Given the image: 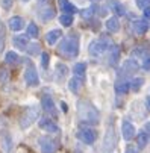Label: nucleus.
<instances>
[{"instance_id":"f257e3e1","label":"nucleus","mask_w":150,"mask_h":153,"mask_svg":"<svg viewBox=\"0 0 150 153\" xmlns=\"http://www.w3.org/2000/svg\"><path fill=\"white\" fill-rule=\"evenodd\" d=\"M77 115H79V120L82 123H87V124H97L100 121L99 111L88 100H79L77 102Z\"/></svg>"},{"instance_id":"f03ea898","label":"nucleus","mask_w":150,"mask_h":153,"mask_svg":"<svg viewBox=\"0 0 150 153\" xmlns=\"http://www.w3.org/2000/svg\"><path fill=\"white\" fill-rule=\"evenodd\" d=\"M59 55L65 56V58H74L79 53V36L77 35H68L65 36L61 44L58 46Z\"/></svg>"},{"instance_id":"7ed1b4c3","label":"nucleus","mask_w":150,"mask_h":153,"mask_svg":"<svg viewBox=\"0 0 150 153\" xmlns=\"http://www.w3.org/2000/svg\"><path fill=\"white\" fill-rule=\"evenodd\" d=\"M36 15L41 21H47L53 20L55 15H56V11H55V6L52 3V0H38L36 3Z\"/></svg>"},{"instance_id":"20e7f679","label":"nucleus","mask_w":150,"mask_h":153,"mask_svg":"<svg viewBox=\"0 0 150 153\" xmlns=\"http://www.w3.org/2000/svg\"><path fill=\"white\" fill-rule=\"evenodd\" d=\"M111 46H112V42H111L108 38L100 36V38H97V39H93V41L90 42L88 52H90V55H91V56H94V58H99V56H102V55H103L106 50H108Z\"/></svg>"},{"instance_id":"39448f33","label":"nucleus","mask_w":150,"mask_h":153,"mask_svg":"<svg viewBox=\"0 0 150 153\" xmlns=\"http://www.w3.org/2000/svg\"><path fill=\"white\" fill-rule=\"evenodd\" d=\"M38 117H39V108L36 105L27 106L23 111V114H21V117H20V127L21 129H27L29 126H32L35 123V120Z\"/></svg>"},{"instance_id":"423d86ee","label":"nucleus","mask_w":150,"mask_h":153,"mask_svg":"<svg viewBox=\"0 0 150 153\" xmlns=\"http://www.w3.org/2000/svg\"><path fill=\"white\" fill-rule=\"evenodd\" d=\"M77 140H80L85 144H94V141L97 140V132L91 127H80L76 134Z\"/></svg>"},{"instance_id":"0eeeda50","label":"nucleus","mask_w":150,"mask_h":153,"mask_svg":"<svg viewBox=\"0 0 150 153\" xmlns=\"http://www.w3.org/2000/svg\"><path fill=\"white\" fill-rule=\"evenodd\" d=\"M38 144H39V149L42 153H56L58 150V141L50 138V137H41L38 140Z\"/></svg>"},{"instance_id":"6e6552de","label":"nucleus","mask_w":150,"mask_h":153,"mask_svg":"<svg viewBox=\"0 0 150 153\" xmlns=\"http://www.w3.org/2000/svg\"><path fill=\"white\" fill-rule=\"evenodd\" d=\"M117 144V135H115V130L112 127H108V130H106V135L103 138V152L105 153H111L114 150Z\"/></svg>"},{"instance_id":"1a4fd4ad","label":"nucleus","mask_w":150,"mask_h":153,"mask_svg":"<svg viewBox=\"0 0 150 153\" xmlns=\"http://www.w3.org/2000/svg\"><path fill=\"white\" fill-rule=\"evenodd\" d=\"M137 71H138V64H137L134 59H127V61L123 64V67L120 68L118 76H120V77H131V76H134Z\"/></svg>"},{"instance_id":"9d476101","label":"nucleus","mask_w":150,"mask_h":153,"mask_svg":"<svg viewBox=\"0 0 150 153\" xmlns=\"http://www.w3.org/2000/svg\"><path fill=\"white\" fill-rule=\"evenodd\" d=\"M25 80H26V83H27L29 86H36V85L39 83L38 73H36V70H35V67H33L32 64L27 65V68H26V71H25Z\"/></svg>"},{"instance_id":"9b49d317","label":"nucleus","mask_w":150,"mask_h":153,"mask_svg":"<svg viewBox=\"0 0 150 153\" xmlns=\"http://www.w3.org/2000/svg\"><path fill=\"white\" fill-rule=\"evenodd\" d=\"M0 147H2L3 153H12V140L6 130L0 132Z\"/></svg>"},{"instance_id":"f8f14e48","label":"nucleus","mask_w":150,"mask_h":153,"mask_svg":"<svg viewBox=\"0 0 150 153\" xmlns=\"http://www.w3.org/2000/svg\"><path fill=\"white\" fill-rule=\"evenodd\" d=\"M39 127H41L42 130H46V132H49V134H56L58 130H59L58 124L53 123V120H50V118H47V117H44V118L39 120Z\"/></svg>"},{"instance_id":"ddd939ff","label":"nucleus","mask_w":150,"mask_h":153,"mask_svg":"<svg viewBox=\"0 0 150 153\" xmlns=\"http://www.w3.org/2000/svg\"><path fill=\"white\" fill-rule=\"evenodd\" d=\"M121 132H123V138L126 141H131L135 137V127H134V124L131 121L124 120L123 124H121Z\"/></svg>"},{"instance_id":"4468645a","label":"nucleus","mask_w":150,"mask_h":153,"mask_svg":"<svg viewBox=\"0 0 150 153\" xmlns=\"http://www.w3.org/2000/svg\"><path fill=\"white\" fill-rule=\"evenodd\" d=\"M41 108L44 109L47 114H56V109H55V103H53V99L49 96V94H44L41 97Z\"/></svg>"},{"instance_id":"2eb2a0df","label":"nucleus","mask_w":150,"mask_h":153,"mask_svg":"<svg viewBox=\"0 0 150 153\" xmlns=\"http://www.w3.org/2000/svg\"><path fill=\"white\" fill-rule=\"evenodd\" d=\"M147 29H149V23H147L146 18L144 20H137L134 23V26H132V30H134L135 35H144L147 32Z\"/></svg>"},{"instance_id":"dca6fc26","label":"nucleus","mask_w":150,"mask_h":153,"mask_svg":"<svg viewBox=\"0 0 150 153\" xmlns=\"http://www.w3.org/2000/svg\"><path fill=\"white\" fill-rule=\"evenodd\" d=\"M108 6L114 11V14H115V15H118V17L126 15V9H124L123 3H120L118 0H108Z\"/></svg>"},{"instance_id":"f3484780","label":"nucleus","mask_w":150,"mask_h":153,"mask_svg":"<svg viewBox=\"0 0 150 153\" xmlns=\"http://www.w3.org/2000/svg\"><path fill=\"white\" fill-rule=\"evenodd\" d=\"M68 74V67L65 64H62V62H58L56 64V68H55V77L61 82L65 79V76Z\"/></svg>"},{"instance_id":"a211bd4d","label":"nucleus","mask_w":150,"mask_h":153,"mask_svg":"<svg viewBox=\"0 0 150 153\" xmlns=\"http://www.w3.org/2000/svg\"><path fill=\"white\" fill-rule=\"evenodd\" d=\"M23 26H25V20L21 18V17H18V15H15V17H12V18L9 20V27H11V30H14V32L21 30V29H23Z\"/></svg>"},{"instance_id":"6ab92c4d","label":"nucleus","mask_w":150,"mask_h":153,"mask_svg":"<svg viewBox=\"0 0 150 153\" xmlns=\"http://www.w3.org/2000/svg\"><path fill=\"white\" fill-rule=\"evenodd\" d=\"M61 35H62V32H61L59 29H52L50 32H47V35H46V41H47V44H50V46L56 44V41L61 38Z\"/></svg>"},{"instance_id":"aec40b11","label":"nucleus","mask_w":150,"mask_h":153,"mask_svg":"<svg viewBox=\"0 0 150 153\" xmlns=\"http://www.w3.org/2000/svg\"><path fill=\"white\" fill-rule=\"evenodd\" d=\"M149 55H150V46H147V44L138 46L137 49L132 50V56H135V58H144Z\"/></svg>"},{"instance_id":"412c9836","label":"nucleus","mask_w":150,"mask_h":153,"mask_svg":"<svg viewBox=\"0 0 150 153\" xmlns=\"http://www.w3.org/2000/svg\"><path fill=\"white\" fill-rule=\"evenodd\" d=\"M14 46L18 49V50H26L27 46H29V42H27V36H15L14 38Z\"/></svg>"},{"instance_id":"4be33fe9","label":"nucleus","mask_w":150,"mask_h":153,"mask_svg":"<svg viewBox=\"0 0 150 153\" xmlns=\"http://www.w3.org/2000/svg\"><path fill=\"white\" fill-rule=\"evenodd\" d=\"M82 82H83V77H79V76H74L70 82H68V88L73 91V93H77L80 88H82Z\"/></svg>"},{"instance_id":"5701e85b","label":"nucleus","mask_w":150,"mask_h":153,"mask_svg":"<svg viewBox=\"0 0 150 153\" xmlns=\"http://www.w3.org/2000/svg\"><path fill=\"white\" fill-rule=\"evenodd\" d=\"M106 27L109 32H118L120 30V21L117 17H111L109 20H106Z\"/></svg>"},{"instance_id":"b1692460","label":"nucleus","mask_w":150,"mask_h":153,"mask_svg":"<svg viewBox=\"0 0 150 153\" xmlns=\"http://www.w3.org/2000/svg\"><path fill=\"white\" fill-rule=\"evenodd\" d=\"M59 6H61V9L65 14H73V12L77 11V8L73 3H70L68 0H59Z\"/></svg>"},{"instance_id":"393cba45","label":"nucleus","mask_w":150,"mask_h":153,"mask_svg":"<svg viewBox=\"0 0 150 153\" xmlns=\"http://www.w3.org/2000/svg\"><path fill=\"white\" fill-rule=\"evenodd\" d=\"M118 58H120V47L112 44L111 46V53H109V64L115 65L118 62Z\"/></svg>"},{"instance_id":"a878e982","label":"nucleus","mask_w":150,"mask_h":153,"mask_svg":"<svg viewBox=\"0 0 150 153\" xmlns=\"http://www.w3.org/2000/svg\"><path fill=\"white\" fill-rule=\"evenodd\" d=\"M149 135H147V132H140L138 134V137H137V144H138V149H144L146 146H147V143H149Z\"/></svg>"},{"instance_id":"bb28decb","label":"nucleus","mask_w":150,"mask_h":153,"mask_svg":"<svg viewBox=\"0 0 150 153\" xmlns=\"http://www.w3.org/2000/svg\"><path fill=\"white\" fill-rule=\"evenodd\" d=\"M59 21H61L62 26L70 27V26L73 25V15H71V14H62V15L59 17Z\"/></svg>"},{"instance_id":"cd10ccee","label":"nucleus","mask_w":150,"mask_h":153,"mask_svg":"<svg viewBox=\"0 0 150 153\" xmlns=\"http://www.w3.org/2000/svg\"><path fill=\"white\" fill-rule=\"evenodd\" d=\"M85 70H87V65H85L83 62H80V64H76V65H74L73 73H74V76L83 77V74H85Z\"/></svg>"},{"instance_id":"c85d7f7f","label":"nucleus","mask_w":150,"mask_h":153,"mask_svg":"<svg viewBox=\"0 0 150 153\" xmlns=\"http://www.w3.org/2000/svg\"><path fill=\"white\" fill-rule=\"evenodd\" d=\"M129 90H131V85L127 83V82H120V83L115 85V91H117L118 94H126Z\"/></svg>"},{"instance_id":"c756f323","label":"nucleus","mask_w":150,"mask_h":153,"mask_svg":"<svg viewBox=\"0 0 150 153\" xmlns=\"http://www.w3.org/2000/svg\"><path fill=\"white\" fill-rule=\"evenodd\" d=\"M27 35L30 38H38L39 30H38V26L35 23H29V26H27Z\"/></svg>"},{"instance_id":"7c9ffc66","label":"nucleus","mask_w":150,"mask_h":153,"mask_svg":"<svg viewBox=\"0 0 150 153\" xmlns=\"http://www.w3.org/2000/svg\"><path fill=\"white\" fill-rule=\"evenodd\" d=\"M18 55L15 53V52H8L6 53V56H5V62L6 64H17L18 62Z\"/></svg>"},{"instance_id":"2f4dec72","label":"nucleus","mask_w":150,"mask_h":153,"mask_svg":"<svg viewBox=\"0 0 150 153\" xmlns=\"http://www.w3.org/2000/svg\"><path fill=\"white\" fill-rule=\"evenodd\" d=\"M143 83H144V79L143 77H138V79H134L132 80V83H131V90L132 91H138L141 86H143Z\"/></svg>"},{"instance_id":"473e14b6","label":"nucleus","mask_w":150,"mask_h":153,"mask_svg":"<svg viewBox=\"0 0 150 153\" xmlns=\"http://www.w3.org/2000/svg\"><path fill=\"white\" fill-rule=\"evenodd\" d=\"M5 41H6V33H5V27L0 26V55H2L3 49H5Z\"/></svg>"},{"instance_id":"72a5a7b5","label":"nucleus","mask_w":150,"mask_h":153,"mask_svg":"<svg viewBox=\"0 0 150 153\" xmlns=\"http://www.w3.org/2000/svg\"><path fill=\"white\" fill-rule=\"evenodd\" d=\"M80 15H82L83 20H90V18H93V15H94V8L91 6V8H87V9L80 11Z\"/></svg>"},{"instance_id":"f704fd0d","label":"nucleus","mask_w":150,"mask_h":153,"mask_svg":"<svg viewBox=\"0 0 150 153\" xmlns=\"http://www.w3.org/2000/svg\"><path fill=\"white\" fill-rule=\"evenodd\" d=\"M26 50H27V53H29L30 56H36V55L41 52V49H39V46H38V44H29Z\"/></svg>"},{"instance_id":"c9c22d12","label":"nucleus","mask_w":150,"mask_h":153,"mask_svg":"<svg viewBox=\"0 0 150 153\" xmlns=\"http://www.w3.org/2000/svg\"><path fill=\"white\" fill-rule=\"evenodd\" d=\"M49 62H50V55L47 52L41 53V65H42V68H47L49 67Z\"/></svg>"},{"instance_id":"e433bc0d","label":"nucleus","mask_w":150,"mask_h":153,"mask_svg":"<svg viewBox=\"0 0 150 153\" xmlns=\"http://www.w3.org/2000/svg\"><path fill=\"white\" fill-rule=\"evenodd\" d=\"M137 6L141 9H146L147 6H150V0H137Z\"/></svg>"},{"instance_id":"4c0bfd02","label":"nucleus","mask_w":150,"mask_h":153,"mask_svg":"<svg viewBox=\"0 0 150 153\" xmlns=\"http://www.w3.org/2000/svg\"><path fill=\"white\" fill-rule=\"evenodd\" d=\"M93 8H94V14H97L99 17H105L106 15V9H102L100 6H96V5Z\"/></svg>"},{"instance_id":"58836bf2","label":"nucleus","mask_w":150,"mask_h":153,"mask_svg":"<svg viewBox=\"0 0 150 153\" xmlns=\"http://www.w3.org/2000/svg\"><path fill=\"white\" fill-rule=\"evenodd\" d=\"M8 80V71L5 68H0V82H6Z\"/></svg>"},{"instance_id":"ea45409f","label":"nucleus","mask_w":150,"mask_h":153,"mask_svg":"<svg viewBox=\"0 0 150 153\" xmlns=\"http://www.w3.org/2000/svg\"><path fill=\"white\" fill-rule=\"evenodd\" d=\"M2 6L8 11V9H11V6H12V0H2Z\"/></svg>"},{"instance_id":"a19ab883","label":"nucleus","mask_w":150,"mask_h":153,"mask_svg":"<svg viewBox=\"0 0 150 153\" xmlns=\"http://www.w3.org/2000/svg\"><path fill=\"white\" fill-rule=\"evenodd\" d=\"M143 68L144 70H150V56H146V59L143 62Z\"/></svg>"},{"instance_id":"79ce46f5","label":"nucleus","mask_w":150,"mask_h":153,"mask_svg":"<svg viewBox=\"0 0 150 153\" xmlns=\"http://www.w3.org/2000/svg\"><path fill=\"white\" fill-rule=\"evenodd\" d=\"M124 153H137V149L134 147V146H127L126 147V152Z\"/></svg>"},{"instance_id":"37998d69","label":"nucleus","mask_w":150,"mask_h":153,"mask_svg":"<svg viewBox=\"0 0 150 153\" xmlns=\"http://www.w3.org/2000/svg\"><path fill=\"white\" fill-rule=\"evenodd\" d=\"M144 18H146V20H150V6H147V8L144 9Z\"/></svg>"},{"instance_id":"c03bdc74","label":"nucleus","mask_w":150,"mask_h":153,"mask_svg":"<svg viewBox=\"0 0 150 153\" xmlns=\"http://www.w3.org/2000/svg\"><path fill=\"white\" fill-rule=\"evenodd\" d=\"M61 106H62V111H64V112H67V111H68V106H67V103H65V102H62V103H61Z\"/></svg>"},{"instance_id":"a18cd8bd","label":"nucleus","mask_w":150,"mask_h":153,"mask_svg":"<svg viewBox=\"0 0 150 153\" xmlns=\"http://www.w3.org/2000/svg\"><path fill=\"white\" fill-rule=\"evenodd\" d=\"M146 103H147V108L150 109V96H147V97H146Z\"/></svg>"},{"instance_id":"49530a36","label":"nucleus","mask_w":150,"mask_h":153,"mask_svg":"<svg viewBox=\"0 0 150 153\" xmlns=\"http://www.w3.org/2000/svg\"><path fill=\"white\" fill-rule=\"evenodd\" d=\"M144 129H146V132H150V123H147V124L144 126Z\"/></svg>"},{"instance_id":"de8ad7c7","label":"nucleus","mask_w":150,"mask_h":153,"mask_svg":"<svg viewBox=\"0 0 150 153\" xmlns=\"http://www.w3.org/2000/svg\"><path fill=\"white\" fill-rule=\"evenodd\" d=\"M23 2H29V0H23Z\"/></svg>"}]
</instances>
